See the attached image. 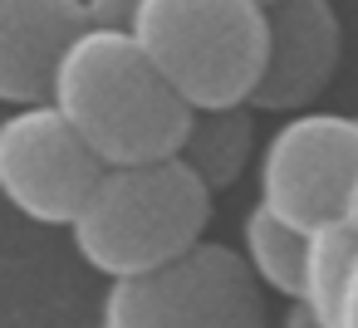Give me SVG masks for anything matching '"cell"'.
Returning a JSON list of instances; mask_svg holds the SVG:
<instances>
[{
	"instance_id": "277c9868",
	"label": "cell",
	"mask_w": 358,
	"mask_h": 328,
	"mask_svg": "<svg viewBox=\"0 0 358 328\" xmlns=\"http://www.w3.org/2000/svg\"><path fill=\"white\" fill-rule=\"evenodd\" d=\"M99 328H265V299L231 245L201 240L148 274L113 279Z\"/></svg>"
},
{
	"instance_id": "30bf717a",
	"label": "cell",
	"mask_w": 358,
	"mask_h": 328,
	"mask_svg": "<svg viewBox=\"0 0 358 328\" xmlns=\"http://www.w3.org/2000/svg\"><path fill=\"white\" fill-rule=\"evenodd\" d=\"M353 260H358V235L343 225V221H324L314 230H304V260H299V299L324 328H334V308H338V294L353 274Z\"/></svg>"
},
{
	"instance_id": "4fadbf2b",
	"label": "cell",
	"mask_w": 358,
	"mask_h": 328,
	"mask_svg": "<svg viewBox=\"0 0 358 328\" xmlns=\"http://www.w3.org/2000/svg\"><path fill=\"white\" fill-rule=\"evenodd\" d=\"M338 221L358 235V172H353V181H348V191H343V206H338Z\"/></svg>"
},
{
	"instance_id": "3957f363",
	"label": "cell",
	"mask_w": 358,
	"mask_h": 328,
	"mask_svg": "<svg viewBox=\"0 0 358 328\" xmlns=\"http://www.w3.org/2000/svg\"><path fill=\"white\" fill-rule=\"evenodd\" d=\"M206 221H211L206 186L177 157H167L143 167H103L79 216L69 221V240L79 260L113 284L148 274L201 245Z\"/></svg>"
},
{
	"instance_id": "5b68a950",
	"label": "cell",
	"mask_w": 358,
	"mask_h": 328,
	"mask_svg": "<svg viewBox=\"0 0 358 328\" xmlns=\"http://www.w3.org/2000/svg\"><path fill=\"white\" fill-rule=\"evenodd\" d=\"M358 172V128L343 113H294L285 118L270 142L260 147V196L255 206H265L275 221L294 225L299 235L338 221L343 191Z\"/></svg>"
},
{
	"instance_id": "7a4b0ae2",
	"label": "cell",
	"mask_w": 358,
	"mask_h": 328,
	"mask_svg": "<svg viewBox=\"0 0 358 328\" xmlns=\"http://www.w3.org/2000/svg\"><path fill=\"white\" fill-rule=\"evenodd\" d=\"M123 30L187 113L245 108L260 84V0H133Z\"/></svg>"
},
{
	"instance_id": "5bb4252c",
	"label": "cell",
	"mask_w": 358,
	"mask_h": 328,
	"mask_svg": "<svg viewBox=\"0 0 358 328\" xmlns=\"http://www.w3.org/2000/svg\"><path fill=\"white\" fill-rule=\"evenodd\" d=\"M285 328H324V323H319L304 304H289V308H285Z\"/></svg>"
},
{
	"instance_id": "9a60e30c",
	"label": "cell",
	"mask_w": 358,
	"mask_h": 328,
	"mask_svg": "<svg viewBox=\"0 0 358 328\" xmlns=\"http://www.w3.org/2000/svg\"><path fill=\"white\" fill-rule=\"evenodd\" d=\"M353 128H358V118H353Z\"/></svg>"
},
{
	"instance_id": "9c48e42d",
	"label": "cell",
	"mask_w": 358,
	"mask_h": 328,
	"mask_svg": "<svg viewBox=\"0 0 358 328\" xmlns=\"http://www.w3.org/2000/svg\"><path fill=\"white\" fill-rule=\"evenodd\" d=\"M255 157V113L250 108H206L187 113V133L177 142V162L206 186V196L231 191Z\"/></svg>"
},
{
	"instance_id": "7c38bea8",
	"label": "cell",
	"mask_w": 358,
	"mask_h": 328,
	"mask_svg": "<svg viewBox=\"0 0 358 328\" xmlns=\"http://www.w3.org/2000/svg\"><path fill=\"white\" fill-rule=\"evenodd\" d=\"M334 328H358V260H353V274L338 294V308H334Z\"/></svg>"
},
{
	"instance_id": "52a82bcc",
	"label": "cell",
	"mask_w": 358,
	"mask_h": 328,
	"mask_svg": "<svg viewBox=\"0 0 358 328\" xmlns=\"http://www.w3.org/2000/svg\"><path fill=\"white\" fill-rule=\"evenodd\" d=\"M265 15V69L250 94V113H309L334 84L343 59V25L329 0H260Z\"/></svg>"
},
{
	"instance_id": "ba28073f",
	"label": "cell",
	"mask_w": 358,
	"mask_h": 328,
	"mask_svg": "<svg viewBox=\"0 0 358 328\" xmlns=\"http://www.w3.org/2000/svg\"><path fill=\"white\" fill-rule=\"evenodd\" d=\"M108 15L113 10L84 6V0H0V103H45L69 40Z\"/></svg>"
},
{
	"instance_id": "8fae6325",
	"label": "cell",
	"mask_w": 358,
	"mask_h": 328,
	"mask_svg": "<svg viewBox=\"0 0 358 328\" xmlns=\"http://www.w3.org/2000/svg\"><path fill=\"white\" fill-rule=\"evenodd\" d=\"M241 264L250 269L255 284L285 294L289 304L299 299V260H304V235L285 221H275L265 206H250L241 221Z\"/></svg>"
},
{
	"instance_id": "6da1fadb",
	"label": "cell",
	"mask_w": 358,
	"mask_h": 328,
	"mask_svg": "<svg viewBox=\"0 0 358 328\" xmlns=\"http://www.w3.org/2000/svg\"><path fill=\"white\" fill-rule=\"evenodd\" d=\"M99 167H143L177 157L187 133L182 98L157 79L123 20H99L69 40L45 98Z\"/></svg>"
},
{
	"instance_id": "8992f818",
	"label": "cell",
	"mask_w": 358,
	"mask_h": 328,
	"mask_svg": "<svg viewBox=\"0 0 358 328\" xmlns=\"http://www.w3.org/2000/svg\"><path fill=\"white\" fill-rule=\"evenodd\" d=\"M94 152L50 108H10L0 118V196L35 225H64L79 216L89 186L99 181Z\"/></svg>"
}]
</instances>
